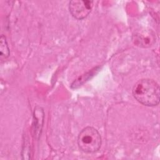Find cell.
Masks as SVG:
<instances>
[{
    "label": "cell",
    "mask_w": 160,
    "mask_h": 160,
    "mask_svg": "<svg viewBox=\"0 0 160 160\" xmlns=\"http://www.w3.org/2000/svg\"><path fill=\"white\" fill-rule=\"evenodd\" d=\"M132 94L141 104L147 106H155L159 102V86L153 79H142L134 85Z\"/></svg>",
    "instance_id": "1"
},
{
    "label": "cell",
    "mask_w": 160,
    "mask_h": 160,
    "mask_svg": "<svg viewBox=\"0 0 160 160\" xmlns=\"http://www.w3.org/2000/svg\"><path fill=\"white\" fill-rule=\"evenodd\" d=\"M101 142L100 134L93 127H86L79 132L78 137V146L85 152H96L101 148Z\"/></svg>",
    "instance_id": "2"
},
{
    "label": "cell",
    "mask_w": 160,
    "mask_h": 160,
    "mask_svg": "<svg viewBox=\"0 0 160 160\" xmlns=\"http://www.w3.org/2000/svg\"><path fill=\"white\" fill-rule=\"evenodd\" d=\"M93 1L88 0H72L69 2V9L72 16L77 19H82L91 12Z\"/></svg>",
    "instance_id": "3"
},
{
    "label": "cell",
    "mask_w": 160,
    "mask_h": 160,
    "mask_svg": "<svg viewBox=\"0 0 160 160\" xmlns=\"http://www.w3.org/2000/svg\"><path fill=\"white\" fill-rule=\"evenodd\" d=\"M156 34L151 29H143L136 32L133 35V41L135 44L142 48H148L156 42Z\"/></svg>",
    "instance_id": "4"
},
{
    "label": "cell",
    "mask_w": 160,
    "mask_h": 160,
    "mask_svg": "<svg viewBox=\"0 0 160 160\" xmlns=\"http://www.w3.org/2000/svg\"><path fill=\"white\" fill-rule=\"evenodd\" d=\"M44 112L43 109L40 106H36L33 112V131L34 136L36 139H39L44 123Z\"/></svg>",
    "instance_id": "5"
},
{
    "label": "cell",
    "mask_w": 160,
    "mask_h": 160,
    "mask_svg": "<svg viewBox=\"0 0 160 160\" xmlns=\"http://www.w3.org/2000/svg\"><path fill=\"white\" fill-rule=\"evenodd\" d=\"M9 55V49L6 38L2 35L0 38V56L1 59L7 58Z\"/></svg>",
    "instance_id": "6"
}]
</instances>
